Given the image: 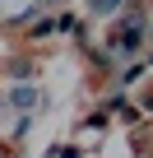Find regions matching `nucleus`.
Instances as JSON below:
<instances>
[{
  "instance_id": "obj_1",
  "label": "nucleus",
  "mask_w": 153,
  "mask_h": 158,
  "mask_svg": "<svg viewBox=\"0 0 153 158\" xmlns=\"http://www.w3.org/2000/svg\"><path fill=\"white\" fill-rule=\"evenodd\" d=\"M5 98H10V107L28 112V107H37V98H42V93H37V89H28V84H19V89H10Z\"/></svg>"
},
{
  "instance_id": "obj_2",
  "label": "nucleus",
  "mask_w": 153,
  "mask_h": 158,
  "mask_svg": "<svg viewBox=\"0 0 153 158\" xmlns=\"http://www.w3.org/2000/svg\"><path fill=\"white\" fill-rule=\"evenodd\" d=\"M121 5H125V0H93L88 10H93V14H111V10H121Z\"/></svg>"
},
{
  "instance_id": "obj_3",
  "label": "nucleus",
  "mask_w": 153,
  "mask_h": 158,
  "mask_svg": "<svg viewBox=\"0 0 153 158\" xmlns=\"http://www.w3.org/2000/svg\"><path fill=\"white\" fill-rule=\"evenodd\" d=\"M56 33V19H42V23H33V37H51Z\"/></svg>"
},
{
  "instance_id": "obj_4",
  "label": "nucleus",
  "mask_w": 153,
  "mask_h": 158,
  "mask_svg": "<svg viewBox=\"0 0 153 158\" xmlns=\"http://www.w3.org/2000/svg\"><path fill=\"white\" fill-rule=\"evenodd\" d=\"M56 28H60V33H74L79 23H74V14H60V19H56Z\"/></svg>"
},
{
  "instance_id": "obj_5",
  "label": "nucleus",
  "mask_w": 153,
  "mask_h": 158,
  "mask_svg": "<svg viewBox=\"0 0 153 158\" xmlns=\"http://www.w3.org/2000/svg\"><path fill=\"white\" fill-rule=\"evenodd\" d=\"M10 74H14V79H28V74H33V65H28V60H14V70H10Z\"/></svg>"
}]
</instances>
